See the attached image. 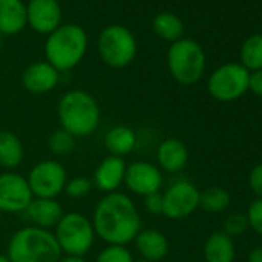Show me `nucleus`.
<instances>
[{
  "instance_id": "35",
  "label": "nucleus",
  "mask_w": 262,
  "mask_h": 262,
  "mask_svg": "<svg viewBox=\"0 0 262 262\" xmlns=\"http://www.w3.org/2000/svg\"><path fill=\"white\" fill-rule=\"evenodd\" d=\"M57 262H85V259L82 256H71V254H65L62 256Z\"/></svg>"
},
{
  "instance_id": "30",
  "label": "nucleus",
  "mask_w": 262,
  "mask_h": 262,
  "mask_svg": "<svg viewBox=\"0 0 262 262\" xmlns=\"http://www.w3.org/2000/svg\"><path fill=\"white\" fill-rule=\"evenodd\" d=\"M247 222L257 234L262 236V199H256L250 204L247 211Z\"/></svg>"
},
{
  "instance_id": "18",
  "label": "nucleus",
  "mask_w": 262,
  "mask_h": 262,
  "mask_svg": "<svg viewBox=\"0 0 262 262\" xmlns=\"http://www.w3.org/2000/svg\"><path fill=\"white\" fill-rule=\"evenodd\" d=\"M27 25V5L22 0H0V34L16 36Z\"/></svg>"
},
{
  "instance_id": "17",
  "label": "nucleus",
  "mask_w": 262,
  "mask_h": 262,
  "mask_svg": "<svg viewBox=\"0 0 262 262\" xmlns=\"http://www.w3.org/2000/svg\"><path fill=\"white\" fill-rule=\"evenodd\" d=\"M156 159L159 170L174 174L185 168L188 162V150L182 141L176 138H168L159 144Z\"/></svg>"
},
{
  "instance_id": "25",
  "label": "nucleus",
  "mask_w": 262,
  "mask_h": 262,
  "mask_svg": "<svg viewBox=\"0 0 262 262\" xmlns=\"http://www.w3.org/2000/svg\"><path fill=\"white\" fill-rule=\"evenodd\" d=\"M230 205V193L221 187H210L199 193V207L207 213H222Z\"/></svg>"
},
{
  "instance_id": "5",
  "label": "nucleus",
  "mask_w": 262,
  "mask_h": 262,
  "mask_svg": "<svg viewBox=\"0 0 262 262\" xmlns=\"http://www.w3.org/2000/svg\"><path fill=\"white\" fill-rule=\"evenodd\" d=\"M167 65L171 77L178 83L193 85L204 76L205 53L196 40L182 37L170 45Z\"/></svg>"
},
{
  "instance_id": "7",
  "label": "nucleus",
  "mask_w": 262,
  "mask_h": 262,
  "mask_svg": "<svg viewBox=\"0 0 262 262\" xmlns=\"http://www.w3.org/2000/svg\"><path fill=\"white\" fill-rule=\"evenodd\" d=\"M56 241L65 254L82 256L86 254L96 239L91 221L82 213H65L54 228Z\"/></svg>"
},
{
  "instance_id": "27",
  "label": "nucleus",
  "mask_w": 262,
  "mask_h": 262,
  "mask_svg": "<svg viewBox=\"0 0 262 262\" xmlns=\"http://www.w3.org/2000/svg\"><path fill=\"white\" fill-rule=\"evenodd\" d=\"M96 262H135V257L125 245H106L97 254Z\"/></svg>"
},
{
  "instance_id": "14",
  "label": "nucleus",
  "mask_w": 262,
  "mask_h": 262,
  "mask_svg": "<svg viewBox=\"0 0 262 262\" xmlns=\"http://www.w3.org/2000/svg\"><path fill=\"white\" fill-rule=\"evenodd\" d=\"M60 79V73L47 60L34 62L22 74V85L31 94H45L53 91Z\"/></svg>"
},
{
  "instance_id": "22",
  "label": "nucleus",
  "mask_w": 262,
  "mask_h": 262,
  "mask_svg": "<svg viewBox=\"0 0 262 262\" xmlns=\"http://www.w3.org/2000/svg\"><path fill=\"white\" fill-rule=\"evenodd\" d=\"M24 144L13 131H0V167L5 170L17 168L24 161Z\"/></svg>"
},
{
  "instance_id": "19",
  "label": "nucleus",
  "mask_w": 262,
  "mask_h": 262,
  "mask_svg": "<svg viewBox=\"0 0 262 262\" xmlns=\"http://www.w3.org/2000/svg\"><path fill=\"white\" fill-rule=\"evenodd\" d=\"M135 244L142 259L148 262L162 260L170 250L168 239L158 230H141L135 237Z\"/></svg>"
},
{
  "instance_id": "11",
  "label": "nucleus",
  "mask_w": 262,
  "mask_h": 262,
  "mask_svg": "<svg viewBox=\"0 0 262 262\" xmlns=\"http://www.w3.org/2000/svg\"><path fill=\"white\" fill-rule=\"evenodd\" d=\"M199 190L188 181H179L170 185L162 194L164 211L168 219H184L199 207Z\"/></svg>"
},
{
  "instance_id": "3",
  "label": "nucleus",
  "mask_w": 262,
  "mask_h": 262,
  "mask_svg": "<svg viewBox=\"0 0 262 262\" xmlns=\"http://www.w3.org/2000/svg\"><path fill=\"white\" fill-rule=\"evenodd\" d=\"M7 256L11 262H57L62 250L51 230L27 225L11 236Z\"/></svg>"
},
{
  "instance_id": "1",
  "label": "nucleus",
  "mask_w": 262,
  "mask_h": 262,
  "mask_svg": "<svg viewBox=\"0 0 262 262\" xmlns=\"http://www.w3.org/2000/svg\"><path fill=\"white\" fill-rule=\"evenodd\" d=\"M91 224L96 236L108 245H126L141 231V214L128 194L114 191L105 194L93 211Z\"/></svg>"
},
{
  "instance_id": "10",
  "label": "nucleus",
  "mask_w": 262,
  "mask_h": 262,
  "mask_svg": "<svg viewBox=\"0 0 262 262\" xmlns=\"http://www.w3.org/2000/svg\"><path fill=\"white\" fill-rule=\"evenodd\" d=\"M33 199L25 176L14 171L0 174V213H24Z\"/></svg>"
},
{
  "instance_id": "13",
  "label": "nucleus",
  "mask_w": 262,
  "mask_h": 262,
  "mask_svg": "<svg viewBox=\"0 0 262 262\" xmlns=\"http://www.w3.org/2000/svg\"><path fill=\"white\" fill-rule=\"evenodd\" d=\"M62 8L57 0H30L27 24L39 34H51L62 24Z\"/></svg>"
},
{
  "instance_id": "6",
  "label": "nucleus",
  "mask_w": 262,
  "mask_h": 262,
  "mask_svg": "<svg viewBox=\"0 0 262 262\" xmlns=\"http://www.w3.org/2000/svg\"><path fill=\"white\" fill-rule=\"evenodd\" d=\"M97 51L102 62L114 70L128 67L138 54L135 34L123 25L105 27L97 39Z\"/></svg>"
},
{
  "instance_id": "20",
  "label": "nucleus",
  "mask_w": 262,
  "mask_h": 262,
  "mask_svg": "<svg viewBox=\"0 0 262 262\" xmlns=\"http://www.w3.org/2000/svg\"><path fill=\"white\" fill-rule=\"evenodd\" d=\"M103 144L111 156L123 158L135 150L138 144V136L135 133V129H131L129 126L116 125L111 129H108Z\"/></svg>"
},
{
  "instance_id": "29",
  "label": "nucleus",
  "mask_w": 262,
  "mask_h": 262,
  "mask_svg": "<svg viewBox=\"0 0 262 262\" xmlns=\"http://www.w3.org/2000/svg\"><path fill=\"white\" fill-rule=\"evenodd\" d=\"M248 227V222H247V216H242V214H231L230 217L225 219L224 222V233L230 237L233 236H239L242 234Z\"/></svg>"
},
{
  "instance_id": "12",
  "label": "nucleus",
  "mask_w": 262,
  "mask_h": 262,
  "mask_svg": "<svg viewBox=\"0 0 262 262\" xmlns=\"http://www.w3.org/2000/svg\"><path fill=\"white\" fill-rule=\"evenodd\" d=\"M162 182V171L147 161H139L126 165L123 184L135 194L145 198L148 194L159 193Z\"/></svg>"
},
{
  "instance_id": "32",
  "label": "nucleus",
  "mask_w": 262,
  "mask_h": 262,
  "mask_svg": "<svg viewBox=\"0 0 262 262\" xmlns=\"http://www.w3.org/2000/svg\"><path fill=\"white\" fill-rule=\"evenodd\" d=\"M248 185L250 190L262 199V164L256 165L248 176Z\"/></svg>"
},
{
  "instance_id": "24",
  "label": "nucleus",
  "mask_w": 262,
  "mask_h": 262,
  "mask_svg": "<svg viewBox=\"0 0 262 262\" xmlns=\"http://www.w3.org/2000/svg\"><path fill=\"white\" fill-rule=\"evenodd\" d=\"M241 65L248 71L262 70V34H253L242 43Z\"/></svg>"
},
{
  "instance_id": "36",
  "label": "nucleus",
  "mask_w": 262,
  "mask_h": 262,
  "mask_svg": "<svg viewBox=\"0 0 262 262\" xmlns=\"http://www.w3.org/2000/svg\"><path fill=\"white\" fill-rule=\"evenodd\" d=\"M0 262H11L7 254H0Z\"/></svg>"
},
{
  "instance_id": "15",
  "label": "nucleus",
  "mask_w": 262,
  "mask_h": 262,
  "mask_svg": "<svg viewBox=\"0 0 262 262\" xmlns=\"http://www.w3.org/2000/svg\"><path fill=\"white\" fill-rule=\"evenodd\" d=\"M125 161L123 158H117V156H106L94 170L93 174V187H96L99 191L108 194V193H114L119 190V187L123 184L125 179Z\"/></svg>"
},
{
  "instance_id": "28",
  "label": "nucleus",
  "mask_w": 262,
  "mask_h": 262,
  "mask_svg": "<svg viewBox=\"0 0 262 262\" xmlns=\"http://www.w3.org/2000/svg\"><path fill=\"white\" fill-rule=\"evenodd\" d=\"M91 188H93L91 179L83 178V176H77V178H73V179L67 181V185H65L63 191L71 199H82L91 191Z\"/></svg>"
},
{
  "instance_id": "33",
  "label": "nucleus",
  "mask_w": 262,
  "mask_h": 262,
  "mask_svg": "<svg viewBox=\"0 0 262 262\" xmlns=\"http://www.w3.org/2000/svg\"><path fill=\"white\" fill-rule=\"evenodd\" d=\"M248 90L262 97V70L251 71L248 77Z\"/></svg>"
},
{
  "instance_id": "16",
  "label": "nucleus",
  "mask_w": 262,
  "mask_h": 262,
  "mask_svg": "<svg viewBox=\"0 0 262 262\" xmlns=\"http://www.w3.org/2000/svg\"><path fill=\"white\" fill-rule=\"evenodd\" d=\"M24 213L25 217L31 222V225L43 230L56 228V225L65 214L62 205L56 199H43V198H34Z\"/></svg>"
},
{
  "instance_id": "9",
  "label": "nucleus",
  "mask_w": 262,
  "mask_h": 262,
  "mask_svg": "<svg viewBox=\"0 0 262 262\" xmlns=\"http://www.w3.org/2000/svg\"><path fill=\"white\" fill-rule=\"evenodd\" d=\"M27 181L34 198L56 199L65 190L68 179L67 170L60 162L47 159L30 170Z\"/></svg>"
},
{
  "instance_id": "23",
  "label": "nucleus",
  "mask_w": 262,
  "mask_h": 262,
  "mask_svg": "<svg viewBox=\"0 0 262 262\" xmlns=\"http://www.w3.org/2000/svg\"><path fill=\"white\" fill-rule=\"evenodd\" d=\"M153 31L167 42H176L184 37V22L173 13H159L153 19Z\"/></svg>"
},
{
  "instance_id": "31",
  "label": "nucleus",
  "mask_w": 262,
  "mask_h": 262,
  "mask_svg": "<svg viewBox=\"0 0 262 262\" xmlns=\"http://www.w3.org/2000/svg\"><path fill=\"white\" fill-rule=\"evenodd\" d=\"M144 207L150 214L159 216L164 211V201H162V194L161 193H153L144 198Z\"/></svg>"
},
{
  "instance_id": "34",
  "label": "nucleus",
  "mask_w": 262,
  "mask_h": 262,
  "mask_svg": "<svg viewBox=\"0 0 262 262\" xmlns=\"http://www.w3.org/2000/svg\"><path fill=\"white\" fill-rule=\"evenodd\" d=\"M248 262H262V245L253 248L248 253Z\"/></svg>"
},
{
  "instance_id": "4",
  "label": "nucleus",
  "mask_w": 262,
  "mask_h": 262,
  "mask_svg": "<svg viewBox=\"0 0 262 262\" xmlns=\"http://www.w3.org/2000/svg\"><path fill=\"white\" fill-rule=\"evenodd\" d=\"M88 36L76 24H65L47 36L45 59L59 73L76 68L85 57Z\"/></svg>"
},
{
  "instance_id": "2",
  "label": "nucleus",
  "mask_w": 262,
  "mask_h": 262,
  "mask_svg": "<svg viewBox=\"0 0 262 262\" xmlns=\"http://www.w3.org/2000/svg\"><path fill=\"white\" fill-rule=\"evenodd\" d=\"M60 126L74 138L93 135L100 123V106L97 100L83 90L65 93L57 105Z\"/></svg>"
},
{
  "instance_id": "26",
  "label": "nucleus",
  "mask_w": 262,
  "mask_h": 262,
  "mask_svg": "<svg viewBox=\"0 0 262 262\" xmlns=\"http://www.w3.org/2000/svg\"><path fill=\"white\" fill-rule=\"evenodd\" d=\"M48 147H50L53 155H56V156H67V155H70L74 150L76 138L71 133H68V131H65L63 128H60V129H56L54 133L50 136Z\"/></svg>"
},
{
  "instance_id": "37",
  "label": "nucleus",
  "mask_w": 262,
  "mask_h": 262,
  "mask_svg": "<svg viewBox=\"0 0 262 262\" xmlns=\"http://www.w3.org/2000/svg\"><path fill=\"white\" fill-rule=\"evenodd\" d=\"M135 262H148V260H145V259H139V260H135Z\"/></svg>"
},
{
  "instance_id": "21",
  "label": "nucleus",
  "mask_w": 262,
  "mask_h": 262,
  "mask_svg": "<svg viewBox=\"0 0 262 262\" xmlns=\"http://www.w3.org/2000/svg\"><path fill=\"white\" fill-rule=\"evenodd\" d=\"M204 256L207 262H233L236 256L233 239L224 231L210 234L204 245Z\"/></svg>"
},
{
  "instance_id": "8",
  "label": "nucleus",
  "mask_w": 262,
  "mask_h": 262,
  "mask_svg": "<svg viewBox=\"0 0 262 262\" xmlns=\"http://www.w3.org/2000/svg\"><path fill=\"white\" fill-rule=\"evenodd\" d=\"M250 71L241 63H224L208 77L207 88L217 102H233L248 91Z\"/></svg>"
},
{
  "instance_id": "38",
  "label": "nucleus",
  "mask_w": 262,
  "mask_h": 262,
  "mask_svg": "<svg viewBox=\"0 0 262 262\" xmlns=\"http://www.w3.org/2000/svg\"><path fill=\"white\" fill-rule=\"evenodd\" d=\"M0 222H2V213H0Z\"/></svg>"
}]
</instances>
